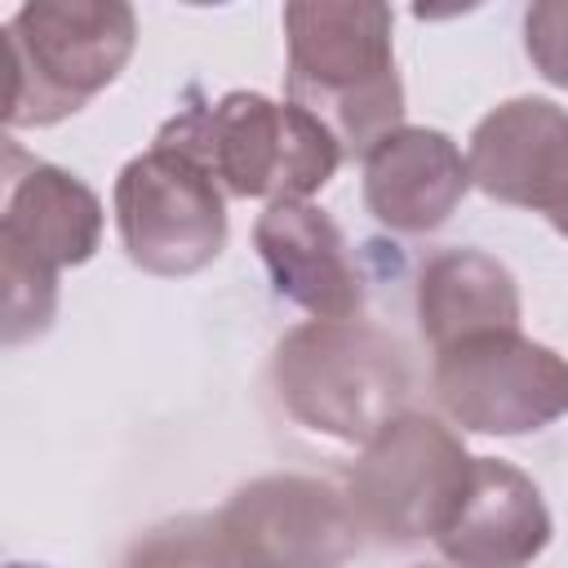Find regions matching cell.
<instances>
[{
  "label": "cell",
  "instance_id": "1",
  "mask_svg": "<svg viewBox=\"0 0 568 568\" xmlns=\"http://www.w3.org/2000/svg\"><path fill=\"white\" fill-rule=\"evenodd\" d=\"M390 31L395 13L377 0L284 4V93L293 106L311 111L342 151L368 155V146L404 124V84Z\"/></svg>",
  "mask_w": 568,
  "mask_h": 568
},
{
  "label": "cell",
  "instance_id": "2",
  "mask_svg": "<svg viewBox=\"0 0 568 568\" xmlns=\"http://www.w3.org/2000/svg\"><path fill=\"white\" fill-rule=\"evenodd\" d=\"M271 386L284 413L328 439L368 444L408 413L413 373L395 337L364 320H306L275 342Z\"/></svg>",
  "mask_w": 568,
  "mask_h": 568
},
{
  "label": "cell",
  "instance_id": "3",
  "mask_svg": "<svg viewBox=\"0 0 568 568\" xmlns=\"http://www.w3.org/2000/svg\"><path fill=\"white\" fill-rule=\"evenodd\" d=\"M9 129H49L98 98L133 58L138 18L124 0H31L4 22Z\"/></svg>",
  "mask_w": 568,
  "mask_h": 568
},
{
  "label": "cell",
  "instance_id": "4",
  "mask_svg": "<svg viewBox=\"0 0 568 568\" xmlns=\"http://www.w3.org/2000/svg\"><path fill=\"white\" fill-rule=\"evenodd\" d=\"M164 138L191 146L235 200H311L342 164V142L302 106L231 89L209 106L173 115Z\"/></svg>",
  "mask_w": 568,
  "mask_h": 568
},
{
  "label": "cell",
  "instance_id": "5",
  "mask_svg": "<svg viewBox=\"0 0 568 568\" xmlns=\"http://www.w3.org/2000/svg\"><path fill=\"white\" fill-rule=\"evenodd\" d=\"M115 231L129 262L160 280H182L226 248V200L213 169L182 142L155 133L115 178Z\"/></svg>",
  "mask_w": 568,
  "mask_h": 568
},
{
  "label": "cell",
  "instance_id": "6",
  "mask_svg": "<svg viewBox=\"0 0 568 568\" xmlns=\"http://www.w3.org/2000/svg\"><path fill=\"white\" fill-rule=\"evenodd\" d=\"M470 466L475 457L439 417L399 413L359 448L346 497L368 537L386 546L435 541L470 484Z\"/></svg>",
  "mask_w": 568,
  "mask_h": 568
},
{
  "label": "cell",
  "instance_id": "7",
  "mask_svg": "<svg viewBox=\"0 0 568 568\" xmlns=\"http://www.w3.org/2000/svg\"><path fill=\"white\" fill-rule=\"evenodd\" d=\"M430 390L462 430L532 435L568 413V359L524 333H484L435 355Z\"/></svg>",
  "mask_w": 568,
  "mask_h": 568
},
{
  "label": "cell",
  "instance_id": "8",
  "mask_svg": "<svg viewBox=\"0 0 568 568\" xmlns=\"http://www.w3.org/2000/svg\"><path fill=\"white\" fill-rule=\"evenodd\" d=\"M217 537L240 568H346L364 541L351 497L315 475H262L217 510Z\"/></svg>",
  "mask_w": 568,
  "mask_h": 568
},
{
  "label": "cell",
  "instance_id": "9",
  "mask_svg": "<svg viewBox=\"0 0 568 568\" xmlns=\"http://www.w3.org/2000/svg\"><path fill=\"white\" fill-rule=\"evenodd\" d=\"M470 182L497 200L541 213L568 235V111L550 98H510L470 133Z\"/></svg>",
  "mask_w": 568,
  "mask_h": 568
},
{
  "label": "cell",
  "instance_id": "10",
  "mask_svg": "<svg viewBox=\"0 0 568 568\" xmlns=\"http://www.w3.org/2000/svg\"><path fill=\"white\" fill-rule=\"evenodd\" d=\"M257 257L280 297L311 320H355L364 306V280L346 253L337 222L311 200L266 204L253 222Z\"/></svg>",
  "mask_w": 568,
  "mask_h": 568
},
{
  "label": "cell",
  "instance_id": "11",
  "mask_svg": "<svg viewBox=\"0 0 568 568\" xmlns=\"http://www.w3.org/2000/svg\"><path fill=\"white\" fill-rule=\"evenodd\" d=\"M470 186V160L462 146L426 124H399L364 155V204L399 235L439 231Z\"/></svg>",
  "mask_w": 568,
  "mask_h": 568
},
{
  "label": "cell",
  "instance_id": "12",
  "mask_svg": "<svg viewBox=\"0 0 568 568\" xmlns=\"http://www.w3.org/2000/svg\"><path fill=\"white\" fill-rule=\"evenodd\" d=\"M4 160L9 169H4L0 248L53 275L89 262L102 244V200L75 173L44 160H22L18 146H9Z\"/></svg>",
  "mask_w": 568,
  "mask_h": 568
},
{
  "label": "cell",
  "instance_id": "13",
  "mask_svg": "<svg viewBox=\"0 0 568 568\" xmlns=\"http://www.w3.org/2000/svg\"><path fill=\"white\" fill-rule=\"evenodd\" d=\"M550 532L541 488L501 457H475L470 484L435 546L453 568H528L550 546Z\"/></svg>",
  "mask_w": 568,
  "mask_h": 568
},
{
  "label": "cell",
  "instance_id": "14",
  "mask_svg": "<svg viewBox=\"0 0 568 568\" xmlns=\"http://www.w3.org/2000/svg\"><path fill=\"white\" fill-rule=\"evenodd\" d=\"M417 324L430 351L484 333H519V284L479 248H444L417 275Z\"/></svg>",
  "mask_w": 568,
  "mask_h": 568
},
{
  "label": "cell",
  "instance_id": "15",
  "mask_svg": "<svg viewBox=\"0 0 568 568\" xmlns=\"http://www.w3.org/2000/svg\"><path fill=\"white\" fill-rule=\"evenodd\" d=\"M124 568H240L226 559L217 515H182L151 528L124 559Z\"/></svg>",
  "mask_w": 568,
  "mask_h": 568
},
{
  "label": "cell",
  "instance_id": "16",
  "mask_svg": "<svg viewBox=\"0 0 568 568\" xmlns=\"http://www.w3.org/2000/svg\"><path fill=\"white\" fill-rule=\"evenodd\" d=\"M0 284H4V346H22L40 333H49L58 311V275L0 248Z\"/></svg>",
  "mask_w": 568,
  "mask_h": 568
},
{
  "label": "cell",
  "instance_id": "17",
  "mask_svg": "<svg viewBox=\"0 0 568 568\" xmlns=\"http://www.w3.org/2000/svg\"><path fill=\"white\" fill-rule=\"evenodd\" d=\"M524 49L541 80L568 89V0H537L524 13Z\"/></svg>",
  "mask_w": 568,
  "mask_h": 568
},
{
  "label": "cell",
  "instance_id": "18",
  "mask_svg": "<svg viewBox=\"0 0 568 568\" xmlns=\"http://www.w3.org/2000/svg\"><path fill=\"white\" fill-rule=\"evenodd\" d=\"M413 568H435V564H413Z\"/></svg>",
  "mask_w": 568,
  "mask_h": 568
}]
</instances>
